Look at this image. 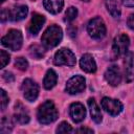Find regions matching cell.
<instances>
[{"instance_id": "19", "label": "cell", "mask_w": 134, "mask_h": 134, "mask_svg": "<svg viewBox=\"0 0 134 134\" xmlns=\"http://www.w3.org/2000/svg\"><path fill=\"white\" fill-rule=\"evenodd\" d=\"M14 117L17 122L22 124V125L27 124L29 121V115H28L27 111L21 106V104H20V108H19V105L18 106L16 105V113H15Z\"/></svg>"}, {"instance_id": "26", "label": "cell", "mask_w": 134, "mask_h": 134, "mask_svg": "<svg viewBox=\"0 0 134 134\" xmlns=\"http://www.w3.org/2000/svg\"><path fill=\"white\" fill-rule=\"evenodd\" d=\"M0 61H1V68H4L10 61V55L5 51L1 50L0 51Z\"/></svg>"}, {"instance_id": "23", "label": "cell", "mask_w": 134, "mask_h": 134, "mask_svg": "<svg viewBox=\"0 0 134 134\" xmlns=\"http://www.w3.org/2000/svg\"><path fill=\"white\" fill-rule=\"evenodd\" d=\"M77 17V8L74 6H70L65 12V21L71 22Z\"/></svg>"}, {"instance_id": "25", "label": "cell", "mask_w": 134, "mask_h": 134, "mask_svg": "<svg viewBox=\"0 0 134 134\" xmlns=\"http://www.w3.org/2000/svg\"><path fill=\"white\" fill-rule=\"evenodd\" d=\"M55 132L57 133H69V132H72V128L67 121H62L58 126Z\"/></svg>"}, {"instance_id": "14", "label": "cell", "mask_w": 134, "mask_h": 134, "mask_svg": "<svg viewBox=\"0 0 134 134\" xmlns=\"http://www.w3.org/2000/svg\"><path fill=\"white\" fill-rule=\"evenodd\" d=\"M125 74L126 81L128 83L132 82L134 79V54L132 52H127L125 57Z\"/></svg>"}, {"instance_id": "16", "label": "cell", "mask_w": 134, "mask_h": 134, "mask_svg": "<svg viewBox=\"0 0 134 134\" xmlns=\"http://www.w3.org/2000/svg\"><path fill=\"white\" fill-rule=\"evenodd\" d=\"M43 5L48 13L55 15L62 10L64 6V0H44Z\"/></svg>"}, {"instance_id": "21", "label": "cell", "mask_w": 134, "mask_h": 134, "mask_svg": "<svg viewBox=\"0 0 134 134\" xmlns=\"http://www.w3.org/2000/svg\"><path fill=\"white\" fill-rule=\"evenodd\" d=\"M29 53H30V55H31L32 58L39 60V59H42V58L44 57V49H43L41 46L35 44V45H31V46H30V48H29Z\"/></svg>"}, {"instance_id": "2", "label": "cell", "mask_w": 134, "mask_h": 134, "mask_svg": "<svg viewBox=\"0 0 134 134\" xmlns=\"http://www.w3.org/2000/svg\"><path fill=\"white\" fill-rule=\"evenodd\" d=\"M62 38H63L62 28L58 25H50L43 32L41 42L45 48L49 49V48H53L57 45H59L60 42L62 41Z\"/></svg>"}, {"instance_id": "18", "label": "cell", "mask_w": 134, "mask_h": 134, "mask_svg": "<svg viewBox=\"0 0 134 134\" xmlns=\"http://www.w3.org/2000/svg\"><path fill=\"white\" fill-rule=\"evenodd\" d=\"M58 82V74L57 72L53 70V69H48L45 76H44V80H43V86L45 89L47 90H50L52 89L55 84Z\"/></svg>"}, {"instance_id": "29", "label": "cell", "mask_w": 134, "mask_h": 134, "mask_svg": "<svg viewBox=\"0 0 134 134\" xmlns=\"http://www.w3.org/2000/svg\"><path fill=\"white\" fill-rule=\"evenodd\" d=\"M127 25L130 29L134 30V14H131L129 15L128 19H127Z\"/></svg>"}, {"instance_id": "4", "label": "cell", "mask_w": 134, "mask_h": 134, "mask_svg": "<svg viewBox=\"0 0 134 134\" xmlns=\"http://www.w3.org/2000/svg\"><path fill=\"white\" fill-rule=\"evenodd\" d=\"M87 31L92 39L95 40L103 39L106 36V31H107L103 19L100 17H95L91 19L87 25Z\"/></svg>"}, {"instance_id": "6", "label": "cell", "mask_w": 134, "mask_h": 134, "mask_svg": "<svg viewBox=\"0 0 134 134\" xmlns=\"http://www.w3.org/2000/svg\"><path fill=\"white\" fill-rule=\"evenodd\" d=\"M129 45H130L129 37L126 34L118 35L117 37H115V39L113 41V45H112L113 55L115 58L126 55V53L128 52V49H129Z\"/></svg>"}, {"instance_id": "20", "label": "cell", "mask_w": 134, "mask_h": 134, "mask_svg": "<svg viewBox=\"0 0 134 134\" xmlns=\"http://www.w3.org/2000/svg\"><path fill=\"white\" fill-rule=\"evenodd\" d=\"M105 4L107 7V10L113 18H119L120 17V9L116 2V0H105Z\"/></svg>"}, {"instance_id": "10", "label": "cell", "mask_w": 134, "mask_h": 134, "mask_svg": "<svg viewBox=\"0 0 134 134\" xmlns=\"http://www.w3.org/2000/svg\"><path fill=\"white\" fill-rule=\"evenodd\" d=\"M104 75H105V80L107 81V83H109V85H111L113 87L118 86L121 82V73H120L118 66H116V65L110 66L106 70Z\"/></svg>"}, {"instance_id": "33", "label": "cell", "mask_w": 134, "mask_h": 134, "mask_svg": "<svg viewBox=\"0 0 134 134\" xmlns=\"http://www.w3.org/2000/svg\"><path fill=\"white\" fill-rule=\"evenodd\" d=\"M81 1H85V2H88L89 0H81Z\"/></svg>"}, {"instance_id": "17", "label": "cell", "mask_w": 134, "mask_h": 134, "mask_svg": "<svg viewBox=\"0 0 134 134\" xmlns=\"http://www.w3.org/2000/svg\"><path fill=\"white\" fill-rule=\"evenodd\" d=\"M88 106H89V109H90V114H91L92 119H93L96 124L102 122V120H103V115H102L100 109H99V107L97 106L95 99L92 98V97L89 98V99H88Z\"/></svg>"}, {"instance_id": "1", "label": "cell", "mask_w": 134, "mask_h": 134, "mask_svg": "<svg viewBox=\"0 0 134 134\" xmlns=\"http://www.w3.org/2000/svg\"><path fill=\"white\" fill-rule=\"evenodd\" d=\"M59 116L58 110L54 106V104L51 100H46L44 102L38 109L37 112V117L40 124L43 125H47V124H51L54 120H57Z\"/></svg>"}, {"instance_id": "13", "label": "cell", "mask_w": 134, "mask_h": 134, "mask_svg": "<svg viewBox=\"0 0 134 134\" xmlns=\"http://www.w3.org/2000/svg\"><path fill=\"white\" fill-rule=\"evenodd\" d=\"M45 23V17L43 15H40L38 13L32 14L31 20L29 22V26H28V30L31 35L36 36L37 34H39V31L41 30L42 26Z\"/></svg>"}, {"instance_id": "32", "label": "cell", "mask_w": 134, "mask_h": 134, "mask_svg": "<svg viewBox=\"0 0 134 134\" xmlns=\"http://www.w3.org/2000/svg\"><path fill=\"white\" fill-rule=\"evenodd\" d=\"M76 132H77V133H93V130H92V129H88V128L82 127V128H79V129L76 130Z\"/></svg>"}, {"instance_id": "34", "label": "cell", "mask_w": 134, "mask_h": 134, "mask_svg": "<svg viewBox=\"0 0 134 134\" xmlns=\"http://www.w3.org/2000/svg\"><path fill=\"white\" fill-rule=\"evenodd\" d=\"M3 2H5V0H1V3H3Z\"/></svg>"}, {"instance_id": "31", "label": "cell", "mask_w": 134, "mask_h": 134, "mask_svg": "<svg viewBox=\"0 0 134 134\" xmlns=\"http://www.w3.org/2000/svg\"><path fill=\"white\" fill-rule=\"evenodd\" d=\"M121 3L126 7H134V0H121Z\"/></svg>"}, {"instance_id": "7", "label": "cell", "mask_w": 134, "mask_h": 134, "mask_svg": "<svg viewBox=\"0 0 134 134\" xmlns=\"http://www.w3.org/2000/svg\"><path fill=\"white\" fill-rule=\"evenodd\" d=\"M21 90L23 96L28 102H34L39 95V85L31 79H25L23 81Z\"/></svg>"}, {"instance_id": "15", "label": "cell", "mask_w": 134, "mask_h": 134, "mask_svg": "<svg viewBox=\"0 0 134 134\" xmlns=\"http://www.w3.org/2000/svg\"><path fill=\"white\" fill-rule=\"evenodd\" d=\"M28 14V7L26 5H17L14 8L9 9V20L12 21H21L26 18Z\"/></svg>"}, {"instance_id": "28", "label": "cell", "mask_w": 134, "mask_h": 134, "mask_svg": "<svg viewBox=\"0 0 134 134\" xmlns=\"http://www.w3.org/2000/svg\"><path fill=\"white\" fill-rule=\"evenodd\" d=\"M7 20H9V9L3 8L1 10V21L2 22H5Z\"/></svg>"}, {"instance_id": "3", "label": "cell", "mask_w": 134, "mask_h": 134, "mask_svg": "<svg viewBox=\"0 0 134 134\" xmlns=\"http://www.w3.org/2000/svg\"><path fill=\"white\" fill-rule=\"evenodd\" d=\"M1 43L3 46L7 47L13 51H17L22 47L23 37L20 30L18 29H9L8 32L2 37Z\"/></svg>"}, {"instance_id": "30", "label": "cell", "mask_w": 134, "mask_h": 134, "mask_svg": "<svg viewBox=\"0 0 134 134\" xmlns=\"http://www.w3.org/2000/svg\"><path fill=\"white\" fill-rule=\"evenodd\" d=\"M3 79H4L6 82H13V81H14V75H13L12 72L6 71V72L3 73Z\"/></svg>"}, {"instance_id": "5", "label": "cell", "mask_w": 134, "mask_h": 134, "mask_svg": "<svg viewBox=\"0 0 134 134\" xmlns=\"http://www.w3.org/2000/svg\"><path fill=\"white\" fill-rule=\"evenodd\" d=\"M53 63L57 66H62V65H66L69 67H72L75 65L76 63V59L74 53L68 49V48H61L60 50H58L54 54L53 58Z\"/></svg>"}, {"instance_id": "9", "label": "cell", "mask_w": 134, "mask_h": 134, "mask_svg": "<svg viewBox=\"0 0 134 134\" xmlns=\"http://www.w3.org/2000/svg\"><path fill=\"white\" fill-rule=\"evenodd\" d=\"M100 105H102V108L112 116L118 115L124 109V106L119 100L111 97H103Z\"/></svg>"}, {"instance_id": "8", "label": "cell", "mask_w": 134, "mask_h": 134, "mask_svg": "<svg viewBox=\"0 0 134 134\" xmlns=\"http://www.w3.org/2000/svg\"><path fill=\"white\" fill-rule=\"evenodd\" d=\"M86 87V80L82 75H74L66 83V91L69 94H76L82 92Z\"/></svg>"}, {"instance_id": "12", "label": "cell", "mask_w": 134, "mask_h": 134, "mask_svg": "<svg viewBox=\"0 0 134 134\" xmlns=\"http://www.w3.org/2000/svg\"><path fill=\"white\" fill-rule=\"evenodd\" d=\"M80 66L82 70L88 73H94L96 71V63L94 58L90 53H85L80 60Z\"/></svg>"}, {"instance_id": "22", "label": "cell", "mask_w": 134, "mask_h": 134, "mask_svg": "<svg viewBox=\"0 0 134 134\" xmlns=\"http://www.w3.org/2000/svg\"><path fill=\"white\" fill-rule=\"evenodd\" d=\"M13 127H14L13 121H12L8 117L4 116V117L2 118V120H1L0 132H1V133H9V132L13 130Z\"/></svg>"}, {"instance_id": "27", "label": "cell", "mask_w": 134, "mask_h": 134, "mask_svg": "<svg viewBox=\"0 0 134 134\" xmlns=\"http://www.w3.org/2000/svg\"><path fill=\"white\" fill-rule=\"evenodd\" d=\"M8 102H9V99H8V96H7L6 92L3 89H1V110L2 111L5 110L6 106L8 105Z\"/></svg>"}, {"instance_id": "11", "label": "cell", "mask_w": 134, "mask_h": 134, "mask_svg": "<svg viewBox=\"0 0 134 134\" xmlns=\"http://www.w3.org/2000/svg\"><path fill=\"white\" fill-rule=\"evenodd\" d=\"M69 114L74 122H81L86 117V109L81 103H72L69 107Z\"/></svg>"}, {"instance_id": "24", "label": "cell", "mask_w": 134, "mask_h": 134, "mask_svg": "<svg viewBox=\"0 0 134 134\" xmlns=\"http://www.w3.org/2000/svg\"><path fill=\"white\" fill-rule=\"evenodd\" d=\"M15 66H16L19 70L25 71V70L28 68V62H27V60H26L25 58L19 57V58H17L16 61H15Z\"/></svg>"}]
</instances>
